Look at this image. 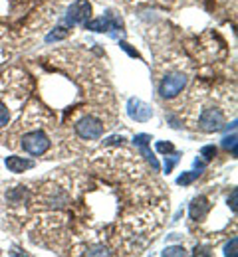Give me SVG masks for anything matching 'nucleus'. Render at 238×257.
Returning <instances> with one entry per match:
<instances>
[{
	"instance_id": "f257e3e1",
	"label": "nucleus",
	"mask_w": 238,
	"mask_h": 257,
	"mask_svg": "<svg viewBox=\"0 0 238 257\" xmlns=\"http://www.w3.org/2000/svg\"><path fill=\"white\" fill-rule=\"evenodd\" d=\"M30 97V79L18 71L10 69L0 75V131L12 125V121L24 109Z\"/></svg>"
},
{
	"instance_id": "f03ea898",
	"label": "nucleus",
	"mask_w": 238,
	"mask_h": 257,
	"mask_svg": "<svg viewBox=\"0 0 238 257\" xmlns=\"http://www.w3.org/2000/svg\"><path fill=\"white\" fill-rule=\"evenodd\" d=\"M163 65H165V69L161 71V77H159V93L163 99H175L189 85V71L185 69L183 62H179V64L167 62Z\"/></svg>"
},
{
	"instance_id": "7ed1b4c3",
	"label": "nucleus",
	"mask_w": 238,
	"mask_h": 257,
	"mask_svg": "<svg viewBox=\"0 0 238 257\" xmlns=\"http://www.w3.org/2000/svg\"><path fill=\"white\" fill-rule=\"evenodd\" d=\"M20 147L32 157H42L52 149V139L44 128H30L20 137Z\"/></svg>"
},
{
	"instance_id": "20e7f679",
	"label": "nucleus",
	"mask_w": 238,
	"mask_h": 257,
	"mask_svg": "<svg viewBox=\"0 0 238 257\" xmlns=\"http://www.w3.org/2000/svg\"><path fill=\"white\" fill-rule=\"evenodd\" d=\"M226 125V113L224 109L220 107H204L199 115V121H197V127L204 131V133H218L222 131Z\"/></svg>"
},
{
	"instance_id": "39448f33",
	"label": "nucleus",
	"mask_w": 238,
	"mask_h": 257,
	"mask_svg": "<svg viewBox=\"0 0 238 257\" xmlns=\"http://www.w3.org/2000/svg\"><path fill=\"white\" fill-rule=\"evenodd\" d=\"M92 16V2L90 0H75L66 12V22L68 26H80L86 24Z\"/></svg>"
},
{
	"instance_id": "423d86ee",
	"label": "nucleus",
	"mask_w": 238,
	"mask_h": 257,
	"mask_svg": "<svg viewBox=\"0 0 238 257\" xmlns=\"http://www.w3.org/2000/svg\"><path fill=\"white\" fill-rule=\"evenodd\" d=\"M127 115L137 123H147L153 117V109H151V105H147L141 99H129L127 101Z\"/></svg>"
},
{
	"instance_id": "0eeeda50",
	"label": "nucleus",
	"mask_w": 238,
	"mask_h": 257,
	"mask_svg": "<svg viewBox=\"0 0 238 257\" xmlns=\"http://www.w3.org/2000/svg\"><path fill=\"white\" fill-rule=\"evenodd\" d=\"M210 210V204L206 200V196H197L193 202H191V208H189V216L193 222H199L206 216V212Z\"/></svg>"
},
{
	"instance_id": "6e6552de",
	"label": "nucleus",
	"mask_w": 238,
	"mask_h": 257,
	"mask_svg": "<svg viewBox=\"0 0 238 257\" xmlns=\"http://www.w3.org/2000/svg\"><path fill=\"white\" fill-rule=\"evenodd\" d=\"M4 164H6V168L10 170V172H24V170H30V168H34V161H28V159H24V157H8L6 161H4Z\"/></svg>"
},
{
	"instance_id": "1a4fd4ad",
	"label": "nucleus",
	"mask_w": 238,
	"mask_h": 257,
	"mask_svg": "<svg viewBox=\"0 0 238 257\" xmlns=\"http://www.w3.org/2000/svg\"><path fill=\"white\" fill-rule=\"evenodd\" d=\"M113 24H117V22H113L111 16L105 14V16H100V18H96L92 22H86V28L92 30V32H109L113 28Z\"/></svg>"
},
{
	"instance_id": "9d476101",
	"label": "nucleus",
	"mask_w": 238,
	"mask_h": 257,
	"mask_svg": "<svg viewBox=\"0 0 238 257\" xmlns=\"http://www.w3.org/2000/svg\"><path fill=\"white\" fill-rule=\"evenodd\" d=\"M199 174H201V172H183V174L177 178V184H179V186H189L191 182H195V180L199 178Z\"/></svg>"
},
{
	"instance_id": "9b49d317",
	"label": "nucleus",
	"mask_w": 238,
	"mask_h": 257,
	"mask_svg": "<svg viewBox=\"0 0 238 257\" xmlns=\"http://www.w3.org/2000/svg\"><path fill=\"white\" fill-rule=\"evenodd\" d=\"M222 147H224L226 151L232 149V155L236 157V133H232L230 137H224V139H222Z\"/></svg>"
},
{
	"instance_id": "f8f14e48",
	"label": "nucleus",
	"mask_w": 238,
	"mask_h": 257,
	"mask_svg": "<svg viewBox=\"0 0 238 257\" xmlns=\"http://www.w3.org/2000/svg\"><path fill=\"white\" fill-rule=\"evenodd\" d=\"M201 157H203V161L210 162L214 157H216V147H214V145H206V147H203V149H201Z\"/></svg>"
},
{
	"instance_id": "ddd939ff",
	"label": "nucleus",
	"mask_w": 238,
	"mask_h": 257,
	"mask_svg": "<svg viewBox=\"0 0 238 257\" xmlns=\"http://www.w3.org/2000/svg\"><path fill=\"white\" fill-rule=\"evenodd\" d=\"M56 30H58V32H52L48 38H46V42H48V44H50V42H54V40L58 42V40L68 38V30H66V28H56Z\"/></svg>"
},
{
	"instance_id": "4468645a",
	"label": "nucleus",
	"mask_w": 238,
	"mask_h": 257,
	"mask_svg": "<svg viewBox=\"0 0 238 257\" xmlns=\"http://www.w3.org/2000/svg\"><path fill=\"white\" fill-rule=\"evenodd\" d=\"M151 141H153V139H151V135H135V139H133L135 147H147Z\"/></svg>"
},
{
	"instance_id": "2eb2a0df",
	"label": "nucleus",
	"mask_w": 238,
	"mask_h": 257,
	"mask_svg": "<svg viewBox=\"0 0 238 257\" xmlns=\"http://www.w3.org/2000/svg\"><path fill=\"white\" fill-rule=\"evenodd\" d=\"M163 255H187V251L183 245H175V247H167L163 251Z\"/></svg>"
},
{
	"instance_id": "dca6fc26",
	"label": "nucleus",
	"mask_w": 238,
	"mask_h": 257,
	"mask_svg": "<svg viewBox=\"0 0 238 257\" xmlns=\"http://www.w3.org/2000/svg\"><path fill=\"white\" fill-rule=\"evenodd\" d=\"M4 28H0V62H4L6 58H8V50H6V46H4Z\"/></svg>"
},
{
	"instance_id": "f3484780",
	"label": "nucleus",
	"mask_w": 238,
	"mask_h": 257,
	"mask_svg": "<svg viewBox=\"0 0 238 257\" xmlns=\"http://www.w3.org/2000/svg\"><path fill=\"white\" fill-rule=\"evenodd\" d=\"M157 151L163 155H169V153H175V147L171 143H157Z\"/></svg>"
},
{
	"instance_id": "a211bd4d",
	"label": "nucleus",
	"mask_w": 238,
	"mask_h": 257,
	"mask_svg": "<svg viewBox=\"0 0 238 257\" xmlns=\"http://www.w3.org/2000/svg\"><path fill=\"white\" fill-rule=\"evenodd\" d=\"M179 162V155H173L169 159H165V170H167V174H169L171 170H173V166Z\"/></svg>"
},
{
	"instance_id": "6ab92c4d",
	"label": "nucleus",
	"mask_w": 238,
	"mask_h": 257,
	"mask_svg": "<svg viewBox=\"0 0 238 257\" xmlns=\"http://www.w3.org/2000/svg\"><path fill=\"white\" fill-rule=\"evenodd\" d=\"M236 237H232V241L226 245V251H224V255H236Z\"/></svg>"
},
{
	"instance_id": "aec40b11",
	"label": "nucleus",
	"mask_w": 238,
	"mask_h": 257,
	"mask_svg": "<svg viewBox=\"0 0 238 257\" xmlns=\"http://www.w3.org/2000/svg\"><path fill=\"white\" fill-rule=\"evenodd\" d=\"M236 198H238V190H232V198H228V206L232 208V212H236Z\"/></svg>"
},
{
	"instance_id": "412c9836",
	"label": "nucleus",
	"mask_w": 238,
	"mask_h": 257,
	"mask_svg": "<svg viewBox=\"0 0 238 257\" xmlns=\"http://www.w3.org/2000/svg\"><path fill=\"white\" fill-rule=\"evenodd\" d=\"M131 4H151V2H161V4H167L169 0H129Z\"/></svg>"
},
{
	"instance_id": "4be33fe9",
	"label": "nucleus",
	"mask_w": 238,
	"mask_h": 257,
	"mask_svg": "<svg viewBox=\"0 0 238 257\" xmlns=\"http://www.w3.org/2000/svg\"><path fill=\"white\" fill-rule=\"evenodd\" d=\"M0 255H2V251H0Z\"/></svg>"
}]
</instances>
